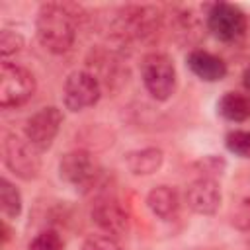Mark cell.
<instances>
[{"label": "cell", "mask_w": 250, "mask_h": 250, "mask_svg": "<svg viewBox=\"0 0 250 250\" xmlns=\"http://www.w3.org/2000/svg\"><path fill=\"white\" fill-rule=\"evenodd\" d=\"M76 16L72 6L61 2H45L39 6L35 18V35L45 51L53 55L70 51L76 41Z\"/></svg>", "instance_id": "6da1fadb"}, {"label": "cell", "mask_w": 250, "mask_h": 250, "mask_svg": "<svg viewBox=\"0 0 250 250\" xmlns=\"http://www.w3.org/2000/svg\"><path fill=\"white\" fill-rule=\"evenodd\" d=\"M139 70H141L143 86L150 94L152 100L166 102L174 96L178 74H176L174 61L166 53H158V51L146 53L141 59Z\"/></svg>", "instance_id": "7a4b0ae2"}, {"label": "cell", "mask_w": 250, "mask_h": 250, "mask_svg": "<svg viewBox=\"0 0 250 250\" xmlns=\"http://www.w3.org/2000/svg\"><path fill=\"white\" fill-rule=\"evenodd\" d=\"M37 90V80L31 70L21 64L2 61L0 64V107L12 109L27 104Z\"/></svg>", "instance_id": "3957f363"}, {"label": "cell", "mask_w": 250, "mask_h": 250, "mask_svg": "<svg viewBox=\"0 0 250 250\" xmlns=\"http://www.w3.org/2000/svg\"><path fill=\"white\" fill-rule=\"evenodd\" d=\"M6 168L20 180H35L41 172V150L31 145L25 135L8 133L2 143Z\"/></svg>", "instance_id": "277c9868"}, {"label": "cell", "mask_w": 250, "mask_h": 250, "mask_svg": "<svg viewBox=\"0 0 250 250\" xmlns=\"http://www.w3.org/2000/svg\"><path fill=\"white\" fill-rule=\"evenodd\" d=\"M102 176V168L96 156L86 148H74L61 156L59 160V178L82 191L92 189Z\"/></svg>", "instance_id": "5b68a950"}, {"label": "cell", "mask_w": 250, "mask_h": 250, "mask_svg": "<svg viewBox=\"0 0 250 250\" xmlns=\"http://www.w3.org/2000/svg\"><path fill=\"white\" fill-rule=\"evenodd\" d=\"M102 98V82L90 70H74L66 76L62 86V105L72 111H84L96 105Z\"/></svg>", "instance_id": "8992f818"}, {"label": "cell", "mask_w": 250, "mask_h": 250, "mask_svg": "<svg viewBox=\"0 0 250 250\" xmlns=\"http://www.w3.org/2000/svg\"><path fill=\"white\" fill-rule=\"evenodd\" d=\"M207 29L219 41H236L246 31V16L234 4L217 2L207 12Z\"/></svg>", "instance_id": "52a82bcc"}, {"label": "cell", "mask_w": 250, "mask_h": 250, "mask_svg": "<svg viewBox=\"0 0 250 250\" xmlns=\"http://www.w3.org/2000/svg\"><path fill=\"white\" fill-rule=\"evenodd\" d=\"M62 121H64L62 111L57 105H45L37 109L31 117H27L23 135L31 145H35L41 152H45L47 148H51L53 141L57 139Z\"/></svg>", "instance_id": "ba28073f"}, {"label": "cell", "mask_w": 250, "mask_h": 250, "mask_svg": "<svg viewBox=\"0 0 250 250\" xmlns=\"http://www.w3.org/2000/svg\"><path fill=\"white\" fill-rule=\"evenodd\" d=\"M90 217H92V223L100 229V232L111 234L115 238L123 236L129 229V213L125 211L121 201L109 193L96 197Z\"/></svg>", "instance_id": "9c48e42d"}, {"label": "cell", "mask_w": 250, "mask_h": 250, "mask_svg": "<svg viewBox=\"0 0 250 250\" xmlns=\"http://www.w3.org/2000/svg\"><path fill=\"white\" fill-rule=\"evenodd\" d=\"M221 186L217 178L211 176H197L186 188V203L197 215H215L221 207Z\"/></svg>", "instance_id": "30bf717a"}, {"label": "cell", "mask_w": 250, "mask_h": 250, "mask_svg": "<svg viewBox=\"0 0 250 250\" xmlns=\"http://www.w3.org/2000/svg\"><path fill=\"white\" fill-rule=\"evenodd\" d=\"M186 64L203 82H219L227 76V62L205 49H193L188 55Z\"/></svg>", "instance_id": "8fae6325"}, {"label": "cell", "mask_w": 250, "mask_h": 250, "mask_svg": "<svg viewBox=\"0 0 250 250\" xmlns=\"http://www.w3.org/2000/svg\"><path fill=\"white\" fill-rule=\"evenodd\" d=\"M229 219L234 229L250 234V176H242L236 180L230 195Z\"/></svg>", "instance_id": "7c38bea8"}, {"label": "cell", "mask_w": 250, "mask_h": 250, "mask_svg": "<svg viewBox=\"0 0 250 250\" xmlns=\"http://www.w3.org/2000/svg\"><path fill=\"white\" fill-rule=\"evenodd\" d=\"M146 207L160 221H172L180 211V195L172 186H156L146 193Z\"/></svg>", "instance_id": "4fadbf2b"}, {"label": "cell", "mask_w": 250, "mask_h": 250, "mask_svg": "<svg viewBox=\"0 0 250 250\" xmlns=\"http://www.w3.org/2000/svg\"><path fill=\"white\" fill-rule=\"evenodd\" d=\"M123 160L133 176H150L160 170L164 162V152L158 146H145V148L129 150Z\"/></svg>", "instance_id": "5bb4252c"}, {"label": "cell", "mask_w": 250, "mask_h": 250, "mask_svg": "<svg viewBox=\"0 0 250 250\" xmlns=\"http://www.w3.org/2000/svg\"><path fill=\"white\" fill-rule=\"evenodd\" d=\"M217 113L230 123H242L250 119V96L234 90L225 92L217 102Z\"/></svg>", "instance_id": "9a60e30c"}, {"label": "cell", "mask_w": 250, "mask_h": 250, "mask_svg": "<svg viewBox=\"0 0 250 250\" xmlns=\"http://www.w3.org/2000/svg\"><path fill=\"white\" fill-rule=\"evenodd\" d=\"M21 209H23V199H21L20 189L8 178H2L0 180V211H2V217L6 221H16L21 215Z\"/></svg>", "instance_id": "2e32d148"}, {"label": "cell", "mask_w": 250, "mask_h": 250, "mask_svg": "<svg viewBox=\"0 0 250 250\" xmlns=\"http://www.w3.org/2000/svg\"><path fill=\"white\" fill-rule=\"evenodd\" d=\"M225 146L230 154L250 160V131L232 129L225 137Z\"/></svg>", "instance_id": "e0dca14e"}, {"label": "cell", "mask_w": 250, "mask_h": 250, "mask_svg": "<svg viewBox=\"0 0 250 250\" xmlns=\"http://www.w3.org/2000/svg\"><path fill=\"white\" fill-rule=\"evenodd\" d=\"M27 250H64V240L59 230L43 229L29 240Z\"/></svg>", "instance_id": "ac0fdd59"}, {"label": "cell", "mask_w": 250, "mask_h": 250, "mask_svg": "<svg viewBox=\"0 0 250 250\" xmlns=\"http://www.w3.org/2000/svg\"><path fill=\"white\" fill-rule=\"evenodd\" d=\"M23 35L14 29H2L0 31V55L2 61H8L12 55H18L23 49Z\"/></svg>", "instance_id": "d6986e66"}, {"label": "cell", "mask_w": 250, "mask_h": 250, "mask_svg": "<svg viewBox=\"0 0 250 250\" xmlns=\"http://www.w3.org/2000/svg\"><path fill=\"white\" fill-rule=\"evenodd\" d=\"M82 250H121V244L115 236L105 234V232H98V234H90L84 240Z\"/></svg>", "instance_id": "ffe728a7"}, {"label": "cell", "mask_w": 250, "mask_h": 250, "mask_svg": "<svg viewBox=\"0 0 250 250\" xmlns=\"http://www.w3.org/2000/svg\"><path fill=\"white\" fill-rule=\"evenodd\" d=\"M201 166V176H211V178H217V172L221 174V170L225 168V162L217 156H207L199 162Z\"/></svg>", "instance_id": "44dd1931"}, {"label": "cell", "mask_w": 250, "mask_h": 250, "mask_svg": "<svg viewBox=\"0 0 250 250\" xmlns=\"http://www.w3.org/2000/svg\"><path fill=\"white\" fill-rule=\"evenodd\" d=\"M8 240H10V229H8V223H6V219H4V221H2V246H6Z\"/></svg>", "instance_id": "7402d4cb"}, {"label": "cell", "mask_w": 250, "mask_h": 250, "mask_svg": "<svg viewBox=\"0 0 250 250\" xmlns=\"http://www.w3.org/2000/svg\"><path fill=\"white\" fill-rule=\"evenodd\" d=\"M242 84H244V88L250 92V64L244 68V74H242Z\"/></svg>", "instance_id": "603a6c76"}]
</instances>
